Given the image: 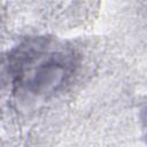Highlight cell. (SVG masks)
<instances>
[{
    "label": "cell",
    "mask_w": 147,
    "mask_h": 147,
    "mask_svg": "<svg viewBox=\"0 0 147 147\" xmlns=\"http://www.w3.org/2000/svg\"><path fill=\"white\" fill-rule=\"evenodd\" d=\"M70 54L48 41H36L16 55V83L25 92L45 95L55 91L70 74Z\"/></svg>",
    "instance_id": "cell-1"
}]
</instances>
